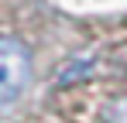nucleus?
Listing matches in <instances>:
<instances>
[{
    "label": "nucleus",
    "mask_w": 127,
    "mask_h": 123,
    "mask_svg": "<svg viewBox=\"0 0 127 123\" xmlns=\"http://www.w3.org/2000/svg\"><path fill=\"white\" fill-rule=\"evenodd\" d=\"M89 65H93L89 58L86 62H72L62 75H59V85H69V82H76V79H86V75H89Z\"/></svg>",
    "instance_id": "2"
},
{
    "label": "nucleus",
    "mask_w": 127,
    "mask_h": 123,
    "mask_svg": "<svg viewBox=\"0 0 127 123\" xmlns=\"http://www.w3.org/2000/svg\"><path fill=\"white\" fill-rule=\"evenodd\" d=\"M106 120H110V123H127V99L110 102V109H106Z\"/></svg>",
    "instance_id": "3"
},
{
    "label": "nucleus",
    "mask_w": 127,
    "mask_h": 123,
    "mask_svg": "<svg viewBox=\"0 0 127 123\" xmlns=\"http://www.w3.org/2000/svg\"><path fill=\"white\" fill-rule=\"evenodd\" d=\"M31 79V58L14 38H7L0 44V96L3 102H14L17 92Z\"/></svg>",
    "instance_id": "1"
}]
</instances>
